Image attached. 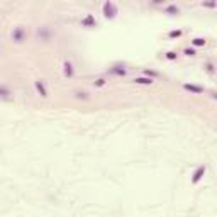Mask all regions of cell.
Listing matches in <instances>:
<instances>
[{
	"instance_id": "3957f363",
	"label": "cell",
	"mask_w": 217,
	"mask_h": 217,
	"mask_svg": "<svg viewBox=\"0 0 217 217\" xmlns=\"http://www.w3.org/2000/svg\"><path fill=\"white\" fill-rule=\"evenodd\" d=\"M134 81H136V83H142V85H151V83H153V80L149 78H136L134 80Z\"/></svg>"
},
{
	"instance_id": "8992f818",
	"label": "cell",
	"mask_w": 217,
	"mask_h": 217,
	"mask_svg": "<svg viewBox=\"0 0 217 217\" xmlns=\"http://www.w3.org/2000/svg\"><path fill=\"white\" fill-rule=\"evenodd\" d=\"M204 42H205L204 39H193V44H195V46H202Z\"/></svg>"
},
{
	"instance_id": "7a4b0ae2",
	"label": "cell",
	"mask_w": 217,
	"mask_h": 217,
	"mask_svg": "<svg viewBox=\"0 0 217 217\" xmlns=\"http://www.w3.org/2000/svg\"><path fill=\"white\" fill-rule=\"evenodd\" d=\"M204 173H205V166H200L197 171H195V175H193V183H197L198 180L202 178V175H204Z\"/></svg>"
},
{
	"instance_id": "6da1fadb",
	"label": "cell",
	"mask_w": 217,
	"mask_h": 217,
	"mask_svg": "<svg viewBox=\"0 0 217 217\" xmlns=\"http://www.w3.org/2000/svg\"><path fill=\"white\" fill-rule=\"evenodd\" d=\"M103 12H105V17H114L117 10H116V7H114L110 2H107V3H105V7H103Z\"/></svg>"
},
{
	"instance_id": "277c9868",
	"label": "cell",
	"mask_w": 217,
	"mask_h": 217,
	"mask_svg": "<svg viewBox=\"0 0 217 217\" xmlns=\"http://www.w3.org/2000/svg\"><path fill=\"white\" fill-rule=\"evenodd\" d=\"M36 88H38V90L41 92V95H42V97H46V90H44L42 83H39V81H38V83H36Z\"/></svg>"
},
{
	"instance_id": "5b68a950",
	"label": "cell",
	"mask_w": 217,
	"mask_h": 217,
	"mask_svg": "<svg viewBox=\"0 0 217 217\" xmlns=\"http://www.w3.org/2000/svg\"><path fill=\"white\" fill-rule=\"evenodd\" d=\"M64 68H66V75H71V64H70V63H66V64H64Z\"/></svg>"
}]
</instances>
